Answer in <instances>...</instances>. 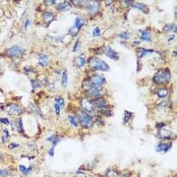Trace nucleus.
Wrapping results in <instances>:
<instances>
[{"mask_svg": "<svg viewBox=\"0 0 177 177\" xmlns=\"http://www.w3.org/2000/svg\"><path fill=\"white\" fill-rule=\"evenodd\" d=\"M105 84V78L102 75L99 74H92L87 77L82 83V87L84 90L88 91L94 87H102Z\"/></svg>", "mask_w": 177, "mask_h": 177, "instance_id": "obj_1", "label": "nucleus"}, {"mask_svg": "<svg viewBox=\"0 0 177 177\" xmlns=\"http://www.w3.org/2000/svg\"><path fill=\"white\" fill-rule=\"evenodd\" d=\"M171 80V72L168 68L159 69L152 77V83L157 86L166 85Z\"/></svg>", "mask_w": 177, "mask_h": 177, "instance_id": "obj_2", "label": "nucleus"}, {"mask_svg": "<svg viewBox=\"0 0 177 177\" xmlns=\"http://www.w3.org/2000/svg\"><path fill=\"white\" fill-rule=\"evenodd\" d=\"M88 65L90 69L94 71H101V72H107L109 71V65L102 59L97 56H92L88 58Z\"/></svg>", "mask_w": 177, "mask_h": 177, "instance_id": "obj_3", "label": "nucleus"}, {"mask_svg": "<svg viewBox=\"0 0 177 177\" xmlns=\"http://www.w3.org/2000/svg\"><path fill=\"white\" fill-rule=\"evenodd\" d=\"M77 118H78L79 123L81 124V126L85 129L92 128L93 125H94V119H93V116L91 115V114L87 113L86 111L82 110V109H79L78 110Z\"/></svg>", "mask_w": 177, "mask_h": 177, "instance_id": "obj_4", "label": "nucleus"}, {"mask_svg": "<svg viewBox=\"0 0 177 177\" xmlns=\"http://www.w3.org/2000/svg\"><path fill=\"white\" fill-rule=\"evenodd\" d=\"M80 105H81V109L84 111H86L88 114H94L95 113L97 109L94 107V105L92 103V100L88 97H83L80 100Z\"/></svg>", "mask_w": 177, "mask_h": 177, "instance_id": "obj_5", "label": "nucleus"}, {"mask_svg": "<svg viewBox=\"0 0 177 177\" xmlns=\"http://www.w3.org/2000/svg\"><path fill=\"white\" fill-rule=\"evenodd\" d=\"M6 111L11 116H19L24 113V107L17 103H10L6 105Z\"/></svg>", "mask_w": 177, "mask_h": 177, "instance_id": "obj_6", "label": "nucleus"}, {"mask_svg": "<svg viewBox=\"0 0 177 177\" xmlns=\"http://www.w3.org/2000/svg\"><path fill=\"white\" fill-rule=\"evenodd\" d=\"M105 94H106V90L102 87H94V88H91L90 90L86 91L87 97H93V99L101 97Z\"/></svg>", "mask_w": 177, "mask_h": 177, "instance_id": "obj_7", "label": "nucleus"}, {"mask_svg": "<svg viewBox=\"0 0 177 177\" xmlns=\"http://www.w3.org/2000/svg\"><path fill=\"white\" fill-rule=\"evenodd\" d=\"M24 53H25V49H24L23 47L19 46V45H14V46L10 47V48L6 49L7 56L12 57V58H18V57H21Z\"/></svg>", "mask_w": 177, "mask_h": 177, "instance_id": "obj_8", "label": "nucleus"}, {"mask_svg": "<svg viewBox=\"0 0 177 177\" xmlns=\"http://www.w3.org/2000/svg\"><path fill=\"white\" fill-rule=\"evenodd\" d=\"M91 100H92V103L95 109L101 110V109H104V108H106V107H108V102H107V100L105 99L103 97H95V99H93Z\"/></svg>", "mask_w": 177, "mask_h": 177, "instance_id": "obj_9", "label": "nucleus"}, {"mask_svg": "<svg viewBox=\"0 0 177 177\" xmlns=\"http://www.w3.org/2000/svg\"><path fill=\"white\" fill-rule=\"evenodd\" d=\"M86 9H87L88 14H95L99 12L100 8V2L99 1H87L86 2Z\"/></svg>", "mask_w": 177, "mask_h": 177, "instance_id": "obj_10", "label": "nucleus"}, {"mask_svg": "<svg viewBox=\"0 0 177 177\" xmlns=\"http://www.w3.org/2000/svg\"><path fill=\"white\" fill-rule=\"evenodd\" d=\"M102 50H103V53L105 54V55H106L107 57H109L110 59H112V60L116 61L119 59V54L117 53L112 47L109 46V45H104Z\"/></svg>", "mask_w": 177, "mask_h": 177, "instance_id": "obj_11", "label": "nucleus"}, {"mask_svg": "<svg viewBox=\"0 0 177 177\" xmlns=\"http://www.w3.org/2000/svg\"><path fill=\"white\" fill-rule=\"evenodd\" d=\"M42 18L45 26H49L56 19V15L52 11H44L42 15Z\"/></svg>", "mask_w": 177, "mask_h": 177, "instance_id": "obj_12", "label": "nucleus"}, {"mask_svg": "<svg viewBox=\"0 0 177 177\" xmlns=\"http://www.w3.org/2000/svg\"><path fill=\"white\" fill-rule=\"evenodd\" d=\"M172 148V142H161L157 145L155 147V150L159 152H162V154H165L168 152Z\"/></svg>", "mask_w": 177, "mask_h": 177, "instance_id": "obj_13", "label": "nucleus"}, {"mask_svg": "<svg viewBox=\"0 0 177 177\" xmlns=\"http://www.w3.org/2000/svg\"><path fill=\"white\" fill-rule=\"evenodd\" d=\"M157 136L161 140H168V139H172V137H174L173 133L170 130H167L165 128L159 129V132H157Z\"/></svg>", "mask_w": 177, "mask_h": 177, "instance_id": "obj_14", "label": "nucleus"}, {"mask_svg": "<svg viewBox=\"0 0 177 177\" xmlns=\"http://www.w3.org/2000/svg\"><path fill=\"white\" fill-rule=\"evenodd\" d=\"M154 52H155L154 49H146V48H143V47H139V48L137 49L138 60H140V59L144 58L145 56L149 55V54L154 53Z\"/></svg>", "mask_w": 177, "mask_h": 177, "instance_id": "obj_15", "label": "nucleus"}, {"mask_svg": "<svg viewBox=\"0 0 177 177\" xmlns=\"http://www.w3.org/2000/svg\"><path fill=\"white\" fill-rule=\"evenodd\" d=\"M71 2L69 1H64V2H61V3H58L56 5V10L58 12H67L71 9Z\"/></svg>", "mask_w": 177, "mask_h": 177, "instance_id": "obj_16", "label": "nucleus"}, {"mask_svg": "<svg viewBox=\"0 0 177 177\" xmlns=\"http://www.w3.org/2000/svg\"><path fill=\"white\" fill-rule=\"evenodd\" d=\"M133 8H136V9H139L142 12H144L145 14H149L150 13V8L147 4L145 3H141V2H133V4L131 5Z\"/></svg>", "mask_w": 177, "mask_h": 177, "instance_id": "obj_17", "label": "nucleus"}, {"mask_svg": "<svg viewBox=\"0 0 177 177\" xmlns=\"http://www.w3.org/2000/svg\"><path fill=\"white\" fill-rule=\"evenodd\" d=\"M49 56L44 53L39 54V64L42 67H46L49 64Z\"/></svg>", "mask_w": 177, "mask_h": 177, "instance_id": "obj_18", "label": "nucleus"}, {"mask_svg": "<svg viewBox=\"0 0 177 177\" xmlns=\"http://www.w3.org/2000/svg\"><path fill=\"white\" fill-rule=\"evenodd\" d=\"M139 33H140V39L144 40V42H150L152 40V35L148 31L139 30Z\"/></svg>", "mask_w": 177, "mask_h": 177, "instance_id": "obj_19", "label": "nucleus"}, {"mask_svg": "<svg viewBox=\"0 0 177 177\" xmlns=\"http://www.w3.org/2000/svg\"><path fill=\"white\" fill-rule=\"evenodd\" d=\"M86 63H87V60H86L84 55L78 56L77 58L75 59V62H74V64H75V66L77 67V68H82L83 66L86 65Z\"/></svg>", "mask_w": 177, "mask_h": 177, "instance_id": "obj_20", "label": "nucleus"}, {"mask_svg": "<svg viewBox=\"0 0 177 177\" xmlns=\"http://www.w3.org/2000/svg\"><path fill=\"white\" fill-rule=\"evenodd\" d=\"M168 94H169V91L166 88H159L157 90V95L159 99H164V97H166L168 95Z\"/></svg>", "mask_w": 177, "mask_h": 177, "instance_id": "obj_21", "label": "nucleus"}, {"mask_svg": "<svg viewBox=\"0 0 177 177\" xmlns=\"http://www.w3.org/2000/svg\"><path fill=\"white\" fill-rule=\"evenodd\" d=\"M61 136L58 135V134H54V135L50 136L49 138H47V141L52 143V147H55V146L58 144L59 142L61 141Z\"/></svg>", "mask_w": 177, "mask_h": 177, "instance_id": "obj_22", "label": "nucleus"}, {"mask_svg": "<svg viewBox=\"0 0 177 177\" xmlns=\"http://www.w3.org/2000/svg\"><path fill=\"white\" fill-rule=\"evenodd\" d=\"M85 25V21H84V19L82 17L80 16H77L76 17V20H75V24H74V27H75L77 30L80 32L81 29H82L83 26Z\"/></svg>", "mask_w": 177, "mask_h": 177, "instance_id": "obj_23", "label": "nucleus"}, {"mask_svg": "<svg viewBox=\"0 0 177 177\" xmlns=\"http://www.w3.org/2000/svg\"><path fill=\"white\" fill-rule=\"evenodd\" d=\"M103 177H119V172L116 169L113 168H108L106 172L104 173Z\"/></svg>", "mask_w": 177, "mask_h": 177, "instance_id": "obj_24", "label": "nucleus"}, {"mask_svg": "<svg viewBox=\"0 0 177 177\" xmlns=\"http://www.w3.org/2000/svg\"><path fill=\"white\" fill-rule=\"evenodd\" d=\"M31 85H32V88H33L32 92L33 93L37 88L42 87V81L39 80V79H32V80H31Z\"/></svg>", "mask_w": 177, "mask_h": 177, "instance_id": "obj_25", "label": "nucleus"}, {"mask_svg": "<svg viewBox=\"0 0 177 177\" xmlns=\"http://www.w3.org/2000/svg\"><path fill=\"white\" fill-rule=\"evenodd\" d=\"M61 85L63 88H66L68 85V75H67V71L64 70L62 73V77H61Z\"/></svg>", "mask_w": 177, "mask_h": 177, "instance_id": "obj_26", "label": "nucleus"}, {"mask_svg": "<svg viewBox=\"0 0 177 177\" xmlns=\"http://www.w3.org/2000/svg\"><path fill=\"white\" fill-rule=\"evenodd\" d=\"M68 120L69 122H70V124L71 125H73L74 127H78L79 126V121H78V118H77V116H75V115H68Z\"/></svg>", "mask_w": 177, "mask_h": 177, "instance_id": "obj_27", "label": "nucleus"}, {"mask_svg": "<svg viewBox=\"0 0 177 177\" xmlns=\"http://www.w3.org/2000/svg\"><path fill=\"white\" fill-rule=\"evenodd\" d=\"M163 30L165 31V32H176V25L173 23H170V24H166L165 26H164Z\"/></svg>", "mask_w": 177, "mask_h": 177, "instance_id": "obj_28", "label": "nucleus"}, {"mask_svg": "<svg viewBox=\"0 0 177 177\" xmlns=\"http://www.w3.org/2000/svg\"><path fill=\"white\" fill-rule=\"evenodd\" d=\"M16 121V124H17V131L20 133H24V127H23V120L21 117H19Z\"/></svg>", "mask_w": 177, "mask_h": 177, "instance_id": "obj_29", "label": "nucleus"}, {"mask_svg": "<svg viewBox=\"0 0 177 177\" xmlns=\"http://www.w3.org/2000/svg\"><path fill=\"white\" fill-rule=\"evenodd\" d=\"M54 100H55V103H57L60 107H63L65 105V100H64V97H61V95H56L54 97Z\"/></svg>", "mask_w": 177, "mask_h": 177, "instance_id": "obj_30", "label": "nucleus"}, {"mask_svg": "<svg viewBox=\"0 0 177 177\" xmlns=\"http://www.w3.org/2000/svg\"><path fill=\"white\" fill-rule=\"evenodd\" d=\"M12 175L11 169H2L0 168V177H9Z\"/></svg>", "mask_w": 177, "mask_h": 177, "instance_id": "obj_31", "label": "nucleus"}, {"mask_svg": "<svg viewBox=\"0 0 177 177\" xmlns=\"http://www.w3.org/2000/svg\"><path fill=\"white\" fill-rule=\"evenodd\" d=\"M134 116V114L132 112H129V111H125V115H124V119H123V123L126 124L130 121V119H132Z\"/></svg>", "mask_w": 177, "mask_h": 177, "instance_id": "obj_32", "label": "nucleus"}, {"mask_svg": "<svg viewBox=\"0 0 177 177\" xmlns=\"http://www.w3.org/2000/svg\"><path fill=\"white\" fill-rule=\"evenodd\" d=\"M117 37H118L119 39H129L131 37V33L129 32H123V33H119Z\"/></svg>", "mask_w": 177, "mask_h": 177, "instance_id": "obj_33", "label": "nucleus"}, {"mask_svg": "<svg viewBox=\"0 0 177 177\" xmlns=\"http://www.w3.org/2000/svg\"><path fill=\"white\" fill-rule=\"evenodd\" d=\"M2 133H3V136H2V142L6 143L7 141L9 140V132H8V130H7V129H3Z\"/></svg>", "mask_w": 177, "mask_h": 177, "instance_id": "obj_34", "label": "nucleus"}, {"mask_svg": "<svg viewBox=\"0 0 177 177\" xmlns=\"http://www.w3.org/2000/svg\"><path fill=\"white\" fill-rule=\"evenodd\" d=\"M169 103H170V101H169L168 99H166V100H163V101L161 102V103H159V104H157V107L159 108H165V107H167L169 105Z\"/></svg>", "mask_w": 177, "mask_h": 177, "instance_id": "obj_35", "label": "nucleus"}, {"mask_svg": "<svg viewBox=\"0 0 177 177\" xmlns=\"http://www.w3.org/2000/svg\"><path fill=\"white\" fill-rule=\"evenodd\" d=\"M93 35H94V37H99L100 35V29L99 27H95L94 30H93Z\"/></svg>", "mask_w": 177, "mask_h": 177, "instance_id": "obj_36", "label": "nucleus"}, {"mask_svg": "<svg viewBox=\"0 0 177 177\" xmlns=\"http://www.w3.org/2000/svg\"><path fill=\"white\" fill-rule=\"evenodd\" d=\"M5 101V95H4L3 91L0 88V104H3Z\"/></svg>", "mask_w": 177, "mask_h": 177, "instance_id": "obj_37", "label": "nucleus"}, {"mask_svg": "<svg viewBox=\"0 0 177 177\" xmlns=\"http://www.w3.org/2000/svg\"><path fill=\"white\" fill-rule=\"evenodd\" d=\"M60 109H61V107L59 106L58 104L54 103V110H55V114H56L57 116H58L59 114H60Z\"/></svg>", "mask_w": 177, "mask_h": 177, "instance_id": "obj_38", "label": "nucleus"}, {"mask_svg": "<svg viewBox=\"0 0 177 177\" xmlns=\"http://www.w3.org/2000/svg\"><path fill=\"white\" fill-rule=\"evenodd\" d=\"M0 122L3 124H5V125H9V124L11 123L10 121H9L8 118H6V117H2V118H0Z\"/></svg>", "mask_w": 177, "mask_h": 177, "instance_id": "obj_39", "label": "nucleus"}, {"mask_svg": "<svg viewBox=\"0 0 177 177\" xmlns=\"http://www.w3.org/2000/svg\"><path fill=\"white\" fill-rule=\"evenodd\" d=\"M79 45H80V39H77V40H76V42H75V45H74V47H73V52L77 51Z\"/></svg>", "mask_w": 177, "mask_h": 177, "instance_id": "obj_40", "label": "nucleus"}, {"mask_svg": "<svg viewBox=\"0 0 177 177\" xmlns=\"http://www.w3.org/2000/svg\"><path fill=\"white\" fill-rule=\"evenodd\" d=\"M133 2L134 1H131V0H130V1H128V0H127V1H120V3L123 4L124 6H129V5H132Z\"/></svg>", "mask_w": 177, "mask_h": 177, "instance_id": "obj_41", "label": "nucleus"}, {"mask_svg": "<svg viewBox=\"0 0 177 177\" xmlns=\"http://www.w3.org/2000/svg\"><path fill=\"white\" fill-rule=\"evenodd\" d=\"M19 147V144H15V143H12L8 146L9 149H15V148H18Z\"/></svg>", "mask_w": 177, "mask_h": 177, "instance_id": "obj_42", "label": "nucleus"}, {"mask_svg": "<svg viewBox=\"0 0 177 177\" xmlns=\"http://www.w3.org/2000/svg\"><path fill=\"white\" fill-rule=\"evenodd\" d=\"M44 3L46 4V5H53V4H56V1L55 0H51V1L48 0V1H45Z\"/></svg>", "mask_w": 177, "mask_h": 177, "instance_id": "obj_43", "label": "nucleus"}, {"mask_svg": "<svg viewBox=\"0 0 177 177\" xmlns=\"http://www.w3.org/2000/svg\"><path fill=\"white\" fill-rule=\"evenodd\" d=\"M30 24H31V21H30V19H27V20L25 21V25H24V28L25 29H27L29 26H30Z\"/></svg>", "mask_w": 177, "mask_h": 177, "instance_id": "obj_44", "label": "nucleus"}, {"mask_svg": "<svg viewBox=\"0 0 177 177\" xmlns=\"http://www.w3.org/2000/svg\"><path fill=\"white\" fill-rule=\"evenodd\" d=\"M54 148H55V147H52L51 149L48 150V155H50V157H53V155H54Z\"/></svg>", "mask_w": 177, "mask_h": 177, "instance_id": "obj_45", "label": "nucleus"}, {"mask_svg": "<svg viewBox=\"0 0 177 177\" xmlns=\"http://www.w3.org/2000/svg\"><path fill=\"white\" fill-rule=\"evenodd\" d=\"M32 171H33V166H30L29 168H27V170H26V172L24 174H25V175H28V174L30 173V172H32Z\"/></svg>", "mask_w": 177, "mask_h": 177, "instance_id": "obj_46", "label": "nucleus"}, {"mask_svg": "<svg viewBox=\"0 0 177 177\" xmlns=\"http://www.w3.org/2000/svg\"><path fill=\"white\" fill-rule=\"evenodd\" d=\"M19 168H20V171H21V172H23V173H25L26 170H27L26 166H24V165H20V166H19Z\"/></svg>", "mask_w": 177, "mask_h": 177, "instance_id": "obj_47", "label": "nucleus"}, {"mask_svg": "<svg viewBox=\"0 0 177 177\" xmlns=\"http://www.w3.org/2000/svg\"><path fill=\"white\" fill-rule=\"evenodd\" d=\"M131 176H132V173H131V172H126V173H124L123 175H121L119 177H131Z\"/></svg>", "mask_w": 177, "mask_h": 177, "instance_id": "obj_48", "label": "nucleus"}, {"mask_svg": "<svg viewBox=\"0 0 177 177\" xmlns=\"http://www.w3.org/2000/svg\"><path fill=\"white\" fill-rule=\"evenodd\" d=\"M97 121L99 122V124H100V125H103V124H104V121H103V119H102V118H97Z\"/></svg>", "mask_w": 177, "mask_h": 177, "instance_id": "obj_49", "label": "nucleus"}, {"mask_svg": "<svg viewBox=\"0 0 177 177\" xmlns=\"http://www.w3.org/2000/svg\"><path fill=\"white\" fill-rule=\"evenodd\" d=\"M25 71H26V72H27V74H28V72H31V71H35V70H33V68H27V67H26Z\"/></svg>", "mask_w": 177, "mask_h": 177, "instance_id": "obj_50", "label": "nucleus"}, {"mask_svg": "<svg viewBox=\"0 0 177 177\" xmlns=\"http://www.w3.org/2000/svg\"><path fill=\"white\" fill-rule=\"evenodd\" d=\"M174 39H175V35H172L171 37L168 39V42H171V40H173Z\"/></svg>", "mask_w": 177, "mask_h": 177, "instance_id": "obj_51", "label": "nucleus"}, {"mask_svg": "<svg viewBox=\"0 0 177 177\" xmlns=\"http://www.w3.org/2000/svg\"><path fill=\"white\" fill-rule=\"evenodd\" d=\"M133 44H135V45H139V44H140V42H133Z\"/></svg>", "mask_w": 177, "mask_h": 177, "instance_id": "obj_52", "label": "nucleus"}, {"mask_svg": "<svg viewBox=\"0 0 177 177\" xmlns=\"http://www.w3.org/2000/svg\"><path fill=\"white\" fill-rule=\"evenodd\" d=\"M3 159V154L0 152V159Z\"/></svg>", "mask_w": 177, "mask_h": 177, "instance_id": "obj_53", "label": "nucleus"}, {"mask_svg": "<svg viewBox=\"0 0 177 177\" xmlns=\"http://www.w3.org/2000/svg\"><path fill=\"white\" fill-rule=\"evenodd\" d=\"M136 177H140V176H139V175H138V176H136Z\"/></svg>", "mask_w": 177, "mask_h": 177, "instance_id": "obj_54", "label": "nucleus"}, {"mask_svg": "<svg viewBox=\"0 0 177 177\" xmlns=\"http://www.w3.org/2000/svg\"><path fill=\"white\" fill-rule=\"evenodd\" d=\"M21 177H23V176H21Z\"/></svg>", "mask_w": 177, "mask_h": 177, "instance_id": "obj_55", "label": "nucleus"}, {"mask_svg": "<svg viewBox=\"0 0 177 177\" xmlns=\"http://www.w3.org/2000/svg\"><path fill=\"white\" fill-rule=\"evenodd\" d=\"M174 177H175V176H174Z\"/></svg>", "mask_w": 177, "mask_h": 177, "instance_id": "obj_56", "label": "nucleus"}]
</instances>
